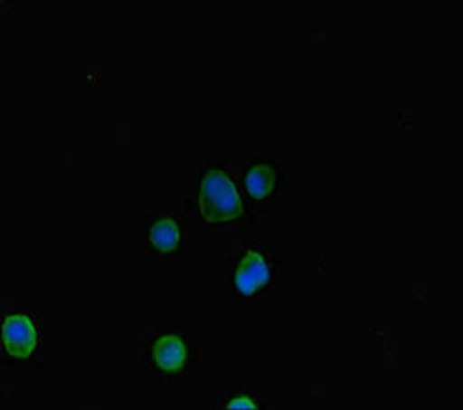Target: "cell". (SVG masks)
<instances>
[{"label": "cell", "instance_id": "obj_5", "mask_svg": "<svg viewBox=\"0 0 463 410\" xmlns=\"http://www.w3.org/2000/svg\"><path fill=\"white\" fill-rule=\"evenodd\" d=\"M278 180L279 171L274 164H256L245 176V186L254 199H265L274 194Z\"/></svg>", "mask_w": 463, "mask_h": 410}, {"label": "cell", "instance_id": "obj_7", "mask_svg": "<svg viewBox=\"0 0 463 410\" xmlns=\"http://www.w3.org/2000/svg\"><path fill=\"white\" fill-rule=\"evenodd\" d=\"M226 409H258V400L249 391H236L222 404Z\"/></svg>", "mask_w": 463, "mask_h": 410}, {"label": "cell", "instance_id": "obj_1", "mask_svg": "<svg viewBox=\"0 0 463 410\" xmlns=\"http://www.w3.org/2000/svg\"><path fill=\"white\" fill-rule=\"evenodd\" d=\"M201 214L208 223H230L243 215V208L236 188L230 176L219 169L212 167L204 173L199 192Z\"/></svg>", "mask_w": 463, "mask_h": 410}, {"label": "cell", "instance_id": "obj_4", "mask_svg": "<svg viewBox=\"0 0 463 410\" xmlns=\"http://www.w3.org/2000/svg\"><path fill=\"white\" fill-rule=\"evenodd\" d=\"M270 281V267L263 254L249 251L241 256L234 271V286L243 295H252L256 290Z\"/></svg>", "mask_w": 463, "mask_h": 410}, {"label": "cell", "instance_id": "obj_3", "mask_svg": "<svg viewBox=\"0 0 463 410\" xmlns=\"http://www.w3.org/2000/svg\"><path fill=\"white\" fill-rule=\"evenodd\" d=\"M4 347L13 359H29L38 347V329L33 319L14 315L4 321Z\"/></svg>", "mask_w": 463, "mask_h": 410}, {"label": "cell", "instance_id": "obj_2", "mask_svg": "<svg viewBox=\"0 0 463 410\" xmlns=\"http://www.w3.org/2000/svg\"><path fill=\"white\" fill-rule=\"evenodd\" d=\"M149 361L160 373L176 375L188 361V343L176 332L164 334L149 345Z\"/></svg>", "mask_w": 463, "mask_h": 410}, {"label": "cell", "instance_id": "obj_6", "mask_svg": "<svg viewBox=\"0 0 463 410\" xmlns=\"http://www.w3.org/2000/svg\"><path fill=\"white\" fill-rule=\"evenodd\" d=\"M180 242V224L171 217H158L149 226V243L162 253L173 251Z\"/></svg>", "mask_w": 463, "mask_h": 410}]
</instances>
